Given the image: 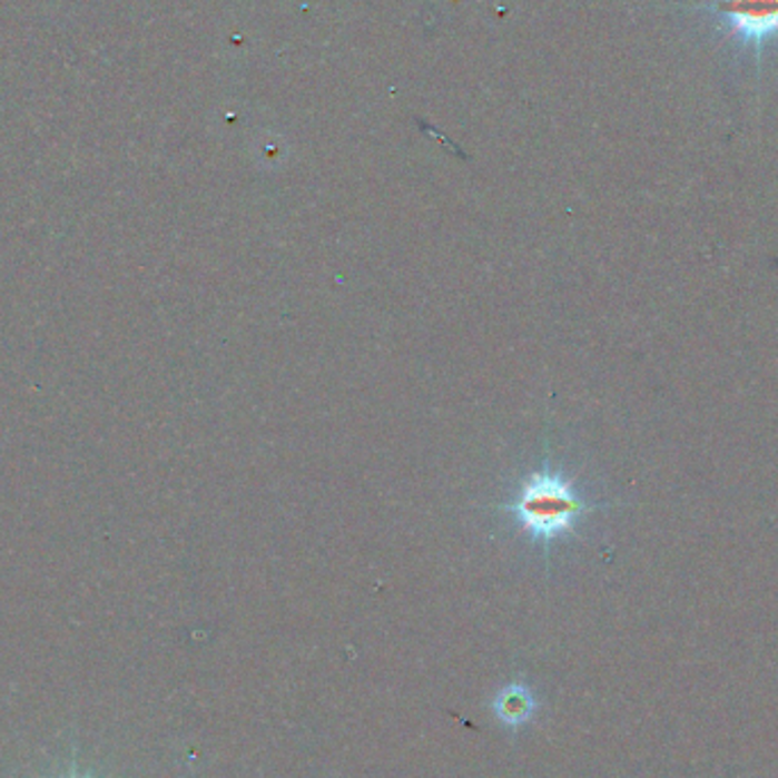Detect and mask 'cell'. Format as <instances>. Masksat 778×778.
<instances>
[{"mask_svg": "<svg viewBox=\"0 0 778 778\" xmlns=\"http://www.w3.org/2000/svg\"><path fill=\"white\" fill-rule=\"evenodd\" d=\"M510 510L516 514L522 529L533 538L553 540L572 531L574 522L585 510V503L572 483L549 470H542L524 483L522 494Z\"/></svg>", "mask_w": 778, "mask_h": 778, "instance_id": "1", "label": "cell"}, {"mask_svg": "<svg viewBox=\"0 0 778 778\" xmlns=\"http://www.w3.org/2000/svg\"><path fill=\"white\" fill-rule=\"evenodd\" d=\"M717 12L747 41L778 35V0H721Z\"/></svg>", "mask_w": 778, "mask_h": 778, "instance_id": "2", "label": "cell"}]
</instances>
